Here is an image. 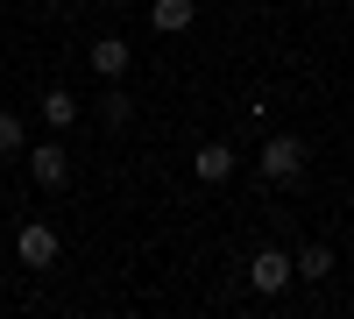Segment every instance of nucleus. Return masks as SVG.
Instances as JSON below:
<instances>
[{"label":"nucleus","mask_w":354,"mask_h":319,"mask_svg":"<svg viewBox=\"0 0 354 319\" xmlns=\"http://www.w3.org/2000/svg\"><path fill=\"white\" fill-rule=\"evenodd\" d=\"M50 8H57V0H50Z\"/></svg>","instance_id":"obj_11"},{"label":"nucleus","mask_w":354,"mask_h":319,"mask_svg":"<svg viewBox=\"0 0 354 319\" xmlns=\"http://www.w3.org/2000/svg\"><path fill=\"white\" fill-rule=\"evenodd\" d=\"M305 170V142L298 135H270V149H262V178L270 185H290Z\"/></svg>","instance_id":"obj_1"},{"label":"nucleus","mask_w":354,"mask_h":319,"mask_svg":"<svg viewBox=\"0 0 354 319\" xmlns=\"http://www.w3.org/2000/svg\"><path fill=\"white\" fill-rule=\"evenodd\" d=\"M93 71H100V78H121V71H128V43H121V36H100V43H93Z\"/></svg>","instance_id":"obj_6"},{"label":"nucleus","mask_w":354,"mask_h":319,"mask_svg":"<svg viewBox=\"0 0 354 319\" xmlns=\"http://www.w3.org/2000/svg\"><path fill=\"white\" fill-rule=\"evenodd\" d=\"M326 270H333V248H326V241H312L305 255H290V277H312V284H319Z\"/></svg>","instance_id":"obj_8"},{"label":"nucleus","mask_w":354,"mask_h":319,"mask_svg":"<svg viewBox=\"0 0 354 319\" xmlns=\"http://www.w3.org/2000/svg\"><path fill=\"white\" fill-rule=\"evenodd\" d=\"M0 156H21V121L15 113H0Z\"/></svg>","instance_id":"obj_10"},{"label":"nucleus","mask_w":354,"mask_h":319,"mask_svg":"<svg viewBox=\"0 0 354 319\" xmlns=\"http://www.w3.org/2000/svg\"><path fill=\"white\" fill-rule=\"evenodd\" d=\"M149 21L163 36H177V28H192V0H149Z\"/></svg>","instance_id":"obj_7"},{"label":"nucleus","mask_w":354,"mask_h":319,"mask_svg":"<svg viewBox=\"0 0 354 319\" xmlns=\"http://www.w3.org/2000/svg\"><path fill=\"white\" fill-rule=\"evenodd\" d=\"M248 284H255V291H270V298H277L283 284H290V255H283V248H262L255 263H248Z\"/></svg>","instance_id":"obj_3"},{"label":"nucleus","mask_w":354,"mask_h":319,"mask_svg":"<svg viewBox=\"0 0 354 319\" xmlns=\"http://www.w3.org/2000/svg\"><path fill=\"white\" fill-rule=\"evenodd\" d=\"M28 178H36L43 192H57V185L71 178V156L57 149V142H43V149H28Z\"/></svg>","instance_id":"obj_2"},{"label":"nucleus","mask_w":354,"mask_h":319,"mask_svg":"<svg viewBox=\"0 0 354 319\" xmlns=\"http://www.w3.org/2000/svg\"><path fill=\"white\" fill-rule=\"evenodd\" d=\"M43 121H50V128H71V121H78V100H71V93H43Z\"/></svg>","instance_id":"obj_9"},{"label":"nucleus","mask_w":354,"mask_h":319,"mask_svg":"<svg viewBox=\"0 0 354 319\" xmlns=\"http://www.w3.org/2000/svg\"><path fill=\"white\" fill-rule=\"evenodd\" d=\"M15 248H21V263H36V270H50V263H57V235H50L43 220H28L21 235H15Z\"/></svg>","instance_id":"obj_4"},{"label":"nucleus","mask_w":354,"mask_h":319,"mask_svg":"<svg viewBox=\"0 0 354 319\" xmlns=\"http://www.w3.org/2000/svg\"><path fill=\"white\" fill-rule=\"evenodd\" d=\"M192 170H198L205 185H220V178H234V149H220V142H205V149L192 156Z\"/></svg>","instance_id":"obj_5"}]
</instances>
